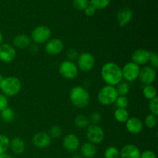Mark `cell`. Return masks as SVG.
<instances>
[{
  "label": "cell",
  "instance_id": "cell-1",
  "mask_svg": "<svg viewBox=\"0 0 158 158\" xmlns=\"http://www.w3.org/2000/svg\"><path fill=\"white\" fill-rule=\"evenodd\" d=\"M100 76L103 82L109 86H117L123 80L121 67L114 62H108L103 65Z\"/></svg>",
  "mask_w": 158,
  "mask_h": 158
},
{
  "label": "cell",
  "instance_id": "cell-2",
  "mask_svg": "<svg viewBox=\"0 0 158 158\" xmlns=\"http://www.w3.org/2000/svg\"><path fill=\"white\" fill-rule=\"evenodd\" d=\"M69 100L76 107L83 109L86 107L90 102V94L86 88L76 86L69 92Z\"/></svg>",
  "mask_w": 158,
  "mask_h": 158
},
{
  "label": "cell",
  "instance_id": "cell-3",
  "mask_svg": "<svg viewBox=\"0 0 158 158\" xmlns=\"http://www.w3.org/2000/svg\"><path fill=\"white\" fill-rule=\"evenodd\" d=\"M22 89V83L15 77H7L3 78L0 85V90L6 97H15Z\"/></svg>",
  "mask_w": 158,
  "mask_h": 158
},
{
  "label": "cell",
  "instance_id": "cell-4",
  "mask_svg": "<svg viewBox=\"0 0 158 158\" xmlns=\"http://www.w3.org/2000/svg\"><path fill=\"white\" fill-rule=\"evenodd\" d=\"M118 96L115 86L106 85L99 90L97 99L99 103L103 106H110L115 103Z\"/></svg>",
  "mask_w": 158,
  "mask_h": 158
},
{
  "label": "cell",
  "instance_id": "cell-5",
  "mask_svg": "<svg viewBox=\"0 0 158 158\" xmlns=\"http://www.w3.org/2000/svg\"><path fill=\"white\" fill-rule=\"evenodd\" d=\"M51 29L46 26H39L31 32V40L35 44H43L50 40Z\"/></svg>",
  "mask_w": 158,
  "mask_h": 158
},
{
  "label": "cell",
  "instance_id": "cell-6",
  "mask_svg": "<svg viewBox=\"0 0 158 158\" xmlns=\"http://www.w3.org/2000/svg\"><path fill=\"white\" fill-rule=\"evenodd\" d=\"M86 138L94 144H100L104 140V131L99 125L89 124L86 127Z\"/></svg>",
  "mask_w": 158,
  "mask_h": 158
},
{
  "label": "cell",
  "instance_id": "cell-7",
  "mask_svg": "<svg viewBox=\"0 0 158 158\" xmlns=\"http://www.w3.org/2000/svg\"><path fill=\"white\" fill-rule=\"evenodd\" d=\"M78 67L74 62L64 60L59 66V73L66 80H73L78 76Z\"/></svg>",
  "mask_w": 158,
  "mask_h": 158
},
{
  "label": "cell",
  "instance_id": "cell-8",
  "mask_svg": "<svg viewBox=\"0 0 158 158\" xmlns=\"http://www.w3.org/2000/svg\"><path fill=\"white\" fill-rule=\"evenodd\" d=\"M77 61V67L83 72H89L95 66V58L90 52H85L79 54Z\"/></svg>",
  "mask_w": 158,
  "mask_h": 158
},
{
  "label": "cell",
  "instance_id": "cell-9",
  "mask_svg": "<svg viewBox=\"0 0 158 158\" xmlns=\"http://www.w3.org/2000/svg\"><path fill=\"white\" fill-rule=\"evenodd\" d=\"M121 69L123 79L127 82H134L138 79L140 69V66L133 63L132 61L126 63Z\"/></svg>",
  "mask_w": 158,
  "mask_h": 158
},
{
  "label": "cell",
  "instance_id": "cell-10",
  "mask_svg": "<svg viewBox=\"0 0 158 158\" xmlns=\"http://www.w3.org/2000/svg\"><path fill=\"white\" fill-rule=\"evenodd\" d=\"M157 78L156 69L151 66H145L140 68L138 79L143 86L153 84Z\"/></svg>",
  "mask_w": 158,
  "mask_h": 158
},
{
  "label": "cell",
  "instance_id": "cell-11",
  "mask_svg": "<svg viewBox=\"0 0 158 158\" xmlns=\"http://www.w3.org/2000/svg\"><path fill=\"white\" fill-rule=\"evenodd\" d=\"M16 57L15 48L9 43L0 45V61L5 63H12Z\"/></svg>",
  "mask_w": 158,
  "mask_h": 158
},
{
  "label": "cell",
  "instance_id": "cell-12",
  "mask_svg": "<svg viewBox=\"0 0 158 158\" xmlns=\"http://www.w3.org/2000/svg\"><path fill=\"white\" fill-rule=\"evenodd\" d=\"M64 44L61 40L57 38L50 39L45 45V51L49 56H56L63 52Z\"/></svg>",
  "mask_w": 158,
  "mask_h": 158
},
{
  "label": "cell",
  "instance_id": "cell-13",
  "mask_svg": "<svg viewBox=\"0 0 158 158\" xmlns=\"http://www.w3.org/2000/svg\"><path fill=\"white\" fill-rule=\"evenodd\" d=\"M80 139L74 134H68L63 140V147L68 152H76L80 148Z\"/></svg>",
  "mask_w": 158,
  "mask_h": 158
},
{
  "label": "cell",
  "instance_id": "cell-14",
  "mask_svg": "<svg viewBox=\"0 0 158 158\" xmlns=\"http://www.w3.org/2000/svg\"><path fill=\"white\" fill-rule=\"evenodd\" d=\"M52 138L46 132H38L32 138V144L39 149H44L50 145Z\"/></svg>",
  "mask_w": 158,
  "mask_h": 158
},
{
  "label": "cell",
  "instance_id": "cell-15",
  "mask_svg": "<svg viewBox=\"0 0 158 158\" xmlns=\"http://www.w3.org/2000/svg\"><path fill=\"white\" fill-rule=\"evenodd\" d=\"M126 129L130 134L137 135L140 134L143 129V123L141 120L136 117H129L125 123Z\"/></svg>",
  "mask_w": 158,
  "mask_h": 158
},
{
  "label": "cell",
  "instance_id": "cell-16",
  "mask_svg": "<svg viewBox=\"0 0 158 158\" xmlns=\"http://www.w3.org/2000/svg\"><path fill=\"white\" fill-rule=\"evenodd\" d=\"M134 12L130 8H123L120 9L117 13V19L120 27H124L129 24L133 19Z\"/></svg>",
  "mask_w": 158,
  "mask_h": 158
},
{
  "label": "cell",
  "instance_id": "cell-17",
  "mask_svg": "<svg viewBox=\"0 0 158 158\" xmlns=\"http://www.w3.org/2000/svg\"><path fill=\"white\" fill-rule=\"evenodd\" d=\"M150 52L145 49H137L133 52L131 60L138 66H143L149 62Z\"/></svg>",
  "mask_w": 158,
  "mask_h": 158
},
{
  "label": "cell",
  "instance_id": "cell-18",
  "mask_svg": "<svg viewBox=\"0 0 158 158\" xmlns=\"http://www.w3.org/2000/svg\"><path fill=\"white\" fill-rule=\"evenodd\" d=\"M140 153L138 147L134 144H127L120 151V158H140Z\"/></svg>",
  "mask_w": 158,
  "mask_h": 158
},
{
  "label": "cell",
  "instance_id": "cell-19",
  "mask_svg": "<svg viewBox=\"0 0 158 158\" xmlns=\"http://www.w3.org/2000/svg\"><path fill=\"white\" fill-rule=\"evenodd\" d=\"M31 38L26 34H19L12 40V44L15 48L19 49H25L29 47L31 45Z\"/></svg>",
  "mask_w": 158,
  "mask_h": 158
},
{
  "label": "cell",
  "instance_id": "cell-20",
  "mask_svg": "<svg viewBox=\"0 0 158 158\" xmlns=\"http://www.w3.org/2000/svg\"><path fill=\"white\" fill-rule=\"evenodd\" d=\"M9 148L13 154H16V155H20L24 153L25 149H26V143L23 139L15 137L10 140Z\"/></svg>",
  "mask_w": 158,
  "mask_h": 158
},
{
  "label": "cell",
  "instance_id": "cell-21",
  "mask_svg": "<svg viewBox=\"0 0 158 158\" xmlns=\"http://www.w3.org/2000/svg\"><path fill=\"white\" fill-rule=\"evenodd\" d=\"M97 153V147L90 142L84 143L80 148V154L83 158H94Z\"/></svg>",
  "mask_w": 158,
  "mask_h": 158
},
{
  "label": "cell",
  "instance_id": "cell-22",
  "mask_svg": "<svg viewBox=\"0 0 158 158\" xmlns=\"http://www.w3.org/2000/svg\"><path fill=\"white\" fill-rule=\"evenodd\" d=\"M0 117L5 123H12L15 119V113L12 108L7 106L0 112Z\"/></svg>",
  "mask_w": 158,
  "mask_h": 158
},
{
  "label": "cell",
  "instance_id": "cell-23",
  "mask_svg": "<svg viewBox=\"0 0 158 158\" xmlns=\"http://www.w3.org/2000/svg\"><path fill=\"white\" fill-rule=\"evenodd\" d=\"M114 118L119 123H126L127 120L129 119L130 114L127 109H122V108H117L114 111Z\"/></svg>",
  "mask_w": 158,
  "mask_h": 158
},
{
  "label": "cell",
  "instance_id": "cell-24",
  "mask_svg": "<svg viewBox=\"0 0 158 158\" xmlns=\"http://www.w3.org/2000/svg\"><path fill=\"white\" fill-rule=\"evenodd\" d=\"M143 95L147 100H153L157 97V89L155 86H153V84L144 86L143 88Z\"/></svg>",
  "mask_w": 158,
  "mask_h": 158
},
{
  "label": "cell",
  "instance_id": "cell-25",
  "mask_svg": "<svg viewBox=\"0 0 158 158\" xmlns=\"http://www.w3.org/2000/svg\"><path fill=\"white\" fill-rule=\"evenodd\" d=\"M74 124L77 127L80 128V129H84L89 125V118L86 115L80 114V115L77 116L74 119Z\"/></svg>",
  "mask_w": 158,
  "mask_h": 158
},
{
  "label": "cell",
  "instance_id": "cell-26",
  "mask_svg": "<svg viewBox=\"0 0 158 158\" xmlns=\"http://www.w3.org/2000/svg\"><path fill=\"white\" fill-rule=\"evenodd\" d=\"M104 158H120V151L114 146L108 147L104 151Z\"/></svg>",
  "mask_w": 158,
  "mask_h": 158
},
{
  "label": "cell",
  "instance_id": "cell-27",
  "mask_svg": "<svg viewBox=\"0 0 158 158\" xmlns=\"http://www.w3.org/2000/svg\"><path fill=\"white\" fill-rule=\"evenodd\" d=\"M10 140L5 134H0V154L6 153L9 148Z\"/></svg>",
  "mask_w": 158,
  "mask_h": 158
},
{
  "label": "cell",
  "instance_id": "cell-28",
  "mask_svg": "<svg viewBox=\"0 0 158 158\" xmlns=\"http://www.w3.org/2000/svg\"><path fill=\"white\" fill-rule=\"evenodd\" d=\"M110 1L111 0H90L89 2L97 10H101L108 7Z\"/></svg>",
  "mask_w": 158,
  "mask_h": 158
},
{
  "label": "cell",
  "instance_id": "cell-29",
  "mask_svg": "<svg viewBox=\"0 0 158 158\" xmlns=\"http://www.w3.org/2000/svg\"><path fill=\"white\" fill-rule=\"evenodd\" d=\"M117 89V93L119 96H127L130 92V85L128 84L127 82H120L118 85Z\"/></svg>",
  "mask_w": 158,
  "mask_h": 158
},
{
  "label": "cell",
  "instance_id": "cell-30",
  "mask_svg": "<svg viewBox=\"0 0 158 158\" xmlns=\"http://www.w3.org/2000/svg\"><path fill=\"white\" fill-rule=\"evenodd\" d=\"M144 124L150 129L155 127L156 125L157 124V116L151 114H148L144 120Z\"/></svg>",
  "mask_w": 158,
  "mask_h": 158
},
{
  "label": "cell",
  "instance_id": "cell-31",
  "mask_svg": "<svg viewBox=\"0 0 158 158\" xmlns=\"http://www.w3.org/2000/svg\"><path fill=\"white\" fill-rule=\"evenodd\" d=\"M63 129L60 126L58 125H55V126L51 127V128L49 129V135L51 138H60L62 135H63Z\"/></svg>",
  "mask_w": 158,
  "mask_h": 158
},
{
  "label": "cell",
  "instance_id": "cell-32",
  "mask_svg": "<svg viewBox=\"0 0 158 158\" xmlns=\"http://www.w3.org/2000/svg\"><path fill=\"white\" fill-rule=\"evenodd\" d=\"M73 6L74 9L79 11H84V9L89 5V0H73Z\"/></svg>",
  "mask_w": 158,
  "mask_h": 158
},
{
  "label": "cell",
  "instance_id": "cell-33",
  "mask_svg": "<svg viewBox=\"0 0 158 158\" xmlns=\"http://www.w3.org/2000/svg\"><path fill=\"white\" fill-rule=\"evenodd\" d=\"M117 108H122V109H127L129 105V100L127 96H118L114 103Z\"/></svg>",
  "mask_w": 158,
  "mask_h": 158
},
{
  "label": "cell",
  "instance_id": "cell-34",
  "mask_svg": "<svg viewBox=\"0 0 158 158\" xmlns=\"http://www.w3.org/2000/svg\"><path fill=\"white\" fill-rule=\"evenodd\" d=\"M89 120L90 124L98 125L102 120L101 114L98 112V111H94V112L91 113L89 117Z\"/></svg>",
  "mask_w": 158,
  "mask_h": 158
},
{
  "label": "cell",
  "instance_id": "cell-35",
  "mask_svg": "<svg viewBox=\"0 0 158 158\" xmlns=\"http://www.w3.org/2000/svg\"><path fill=\"white\" fill-rule=\"evenodd\" d=\"M149 110L151 114L157 116L158 115V97H155L153 100H151L149 102Z\"/></svg>",
  "mask_w": 158,
  "mask_h": 158
},
{
  "label": "cell",
  "instance_id": "cell-36",
  "mask_svg": "<svg viewBox=\"0 0 158 158\" xmlns=\"http://www.w3.org/2000/svg\"><path fill=\"white\" fill-rule=\"evenodd\" d=\"M79 52L77 50L74 48H70V49H67L66 52V58H67V60H69V61H75V60H77L79 56Z\"/></svg>",
  "mask_w": 158,
  "mask_h": 158
},
{
  "label": "cell",
  "instance_id": "cell-37",
  "mask_svg": "<svg viewBox=\"0 0 158 158\" xmlns=\"http://www.w3.org/2000/svg\"><path fill=\"white\" fill-rule=\"evenodd\" d=\"M151 63V67L154 68V69L158 68V55L154 52H150L149 62Z\"/></svg>",
  "mask_w": 158,
  "mask_h": 158
},
{
  "label": "cell",
  "instance_id": "cell-38",
  "mask_svg": "<svg viewBox=\"0 0 158 158\" xmlns=\"http://www.w3.org/2000/svg\"><path fill=\"white\" fill-rule=\"evenodd\" d=\"M9 105V100H8L7 97L0 93V112L6 108Z\"/></svg>",
  "mask_w": 158,
  "mask_h": 158
},
{
  "label": "cell",
  "instance_id": "cell-39",
  "mask_svg": "<svg viewBox=\"0 0 158 158\" xmlns=\"http://www.w3.org/2000/svg\"><path fill=\"white\" fill-rule=\"evenodd\" d=\"M140 158H157V155L154 151H151V150H146L140 153Z\"/></svg>",
  "mask_w": 158,
  "mask_h": 158
},
{
  "label": "cell",
  "instance_id": "cell-40",
  "mask_svg": "<svg viewBox=\"0 0 158 158\" xmlns=\"http://www.w3.org/2000/svg\"><path fill=\"white\" fill-rule=\"evenodd\" d=\"M96 12H97V9H96L94 6H91L90 4L84 9L85 14H86V15H87V16H92V15H94V14L96 13Z\"/></svg>",
  "mask_w": 158,
  "mask_h": 158
},
{
  "label": "cell",
  "instance_id": "cell-41",
  "mask_svg": "<svg viewBox=\"0 0 158 158\" xmlns=\"http://www.w3.org/2000/svg\"><path fill=\"white\" fill-rule=\"evenodd\" d=\"M29 50L31 54L32 55H36L39 52V46L38 45L34 43V44H31L29 47Z\"/></svg>",
  "mask_w": 158,
  "mask_h": 158
},
{
  "label": "cell",
  "instance_id": "cell-42",
  "mask_svg": "<svg viewBox=\"0 0 158 158\" xmlns=\"http://www.w3.org/2000/svg\"><path fill=\"white\" fill-rule=\"evenodd\" d=\"M0 158H13L11 155L6 154V153H4V154H0Z\"/></svg>",
  "mask_w": 158,
  "mask_h": 158
},
{
  "label": "cell",
  "instance_id": "cell-43",
  "mask_svg": "<svg viewBox=\"0 0 158 158\" xmlns=\"http://www.w3.org/2000/svg\"><path fill=\"white\" fill-rule=\"evenodd\" d=\"M71 158H83V157L80 154H78V153H74V154L72 155V157H71Z\"/></svg>",
  "mask_w": 158,
  "mask_h": 158
},
{
  "label": "cell",
  "instance_id": "cell-44",
  "mask_svg": "<svg viewBox=\"0 0 158 158\" xmlns=\"http://www.w3.org/2000/svg\"><path fill=\"white\" fill-rule=\"evenodd\" d=\"M2 42H3V35L1 32V31H0V45L2 43Z\"/></svg>",
  "mask_w": 158,
  "mask_h": 158
},
{
  "label": "cell",
  "instance_id": "cell-45",
  "mask_svg": "<svg viewBox=\"0 0 158 158\" xmlns=\"http://www.w3.org/2000/svg\"><path fill=\"white\" fill-rule=\"evenodd\" d=\"M3 78H4V77H3L2 75V74L0 73V85H1V83H2V81Z\"/></svg>",
  "mask_w": 158,
  "mask_h": 158
},
{
  "label": "cell",
  "instance_id": "cell-46",
  "mask_svg": "<svg viewBox=\"0 0 158 158\" xmlns=\"http://www.w3.org/2000/svg\"><path fill=\"white\" fill-rule=\"evenodd\" d=\"M94 158H95V157H94Z\"/></svg>",
  "mask_w": 158,
  "mask_h": 158
}]
</instances>
